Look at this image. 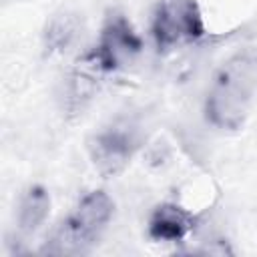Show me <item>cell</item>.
Masks as SVG:
<instances>
[{
	"label": "cell",
	"instance_id": "cell-1",
	"mask_svg": "<svg viewBox=\"0 0 257 257\" xmlns=\"http://www.w3.org/2000/svg\"><path fill=\"white\" fill-rule=\"evenodd\" d=\"M257 98V52L239 48L211 74L203 94L201 114L219 135H237L245 128Z\"/></svg>",
	"mask_w": 257,
	"mask_h": 257
},
{
	"label": "cell",
	"instance_id": "cell-7",
	"mask_svg": "<svg viewBox=\"0 0 257 257\" xmlns=\"http://www.w3.org/2000/svg\"><path fill=\"white\" fill-rule=\"evenodd\" d=\"M82 30H84V22L78 12L68 8L54 12L46 20L40 34L42 54L46 58H62L70 54L78 46L82 38Z\"/></svg>",
	"mask_w": 257,
	"mask_h": 257
},
{
	"label": "cell",
	"instance_id": "cell-8",
	"mask_svg": "<svg viewBox=\"0 0 257 257\" xmlns=\"http://www.w3.org/2000/svg\"><path fill=\"white\" fill-rule=\"evenodd\" d=\"M52 211V197L50 191L42 183H30L16 201L14 211V225L20 237L28 239L34 237L38 231L44 229Z\"/></svg>",
	"mask_w": 257,
	"mask_h": 257
},
{
	"label": "cell",
	"instance_id": "cell-6",
	"mask_svg": "<svg viewBox=\"0 0 257 257\" xmlns=\"http://www.w3.org/2000/svg\"><path fill=\"white\" fill-rule=\"evenodd\" d=\"M147 237L153 243L181 245L197 229V215L177 201H161L147 215Z\"/></svg>",
	"mask_w": 257,
	"mask_h": 257
},
{
	"label": "cell",
	"instance_id": "cell-4",
	"mask_svg": "<svg viewBox=\"0 0 257 257\" xmlns=\"http://www.w3.org/2000/svg\"><path fill=\"white\" fill-rule=\"evenodd\" d=\"M145 52V38L120 10H108L98 34L88 50L76 60L96 70L100 76H110L128 70Z\"/></svg>",
	"mask_w": 257,
	"mask_h": 257
},
{
	"label": "cell",
	"instance_id": "cell-2",
	"mask_svg": "<svg viewBox=\"0 0 257 257\" xmlns=\"http://www.w3.org/2000/svg\"><path fill=\"white\" fill-rule=\"evenodd\" d=\"M114 217V201L104 189H90L78 197L70 213L50 233L42 253L86 255L100 241Z\"/></svg>",
	"mask_w": 257,
	"mask_h": 257
},
{
	"label": "cell",
	"instance_id": "cell-9",
	"mask_svg": "<svg viewBox=\"0 0 257 257\" xmlns=\"http://www.w3.org/2000/svg\"><path fill=\"white\" fill-rule=\"evenodd\" d=\"M100 78L104 76L82 64L80 60H76L74 68L70 70L64 82V96H62V108L68 116H78L84 112V108L92 102V98L98 92Z\"/></svg>",
	"mask_w": 257,
	"mask_h": 257
},
{
	"label": "cell",
	"instance_id": "cell-5",
	"mask_svg": "<svg viewBox=\"0 0 257 257\" xmlns=\"http://www.w3.org/2000/svg\"><path fill=\"white\" fill-rule=\"evenodd\" d=\"M209 36L203 8L197 0H157L149 18V38L157 56L199 44Z\"/></svg>",
	"mask_w": 257,
	"mask_h": 257
},
{
	"label": "cell",
	"instance_id": "cell-3",
	"mask_svg": "<svg viewBox=\"0 0 257 257\" xmlns=\"http://www.w3.org/2000/svg\"><path fill=\"white\" fill-rule=\"evenodd\" d=\"M145 143V124L135 112H120L86 139L90 167L102 179H114L128 169Z\"/></svg>",
	"mask_w": 257,
	"mask_h": 257
}]
</instances>
